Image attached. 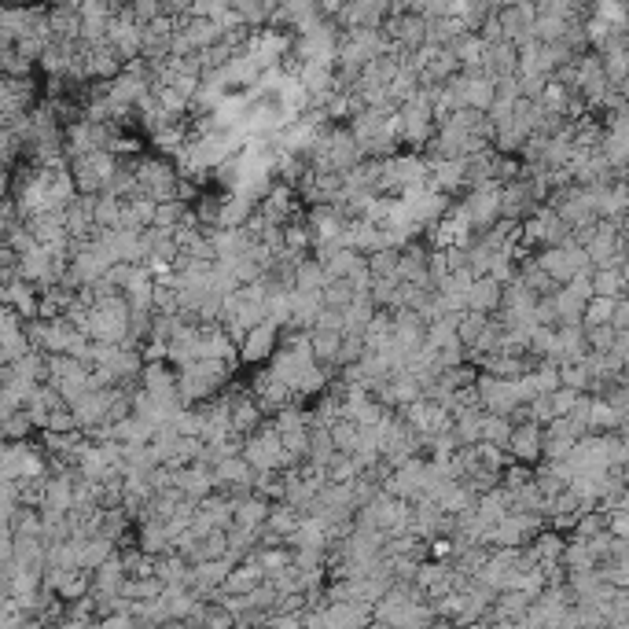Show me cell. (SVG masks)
Returning <instances> with one entry per match:
<instances>
[{
	"label": "cell",
	"instance_id": "6da1fadb",
	"mask_svg": "<svg viewBox=\"0 0 629 629\" xmlns=\"http://www.w3.org/2000/svg\"><path fill=\"white\" fill-rule=\"evenodd\" d=\"M254 398V405L265 412V416H273V412L287 409V405H295V390H291V383L287 379H280L276 372H269V368H262L258 376H254L251 390H247Z\"/></svg>",
	"mask_w": 629,
	"mask_h": 629
},
{
	"label": "cell",
	"instance_id": "7a4b0ae2",
	"mask_svg": "<svg viewBox=\"0 0 629 629\" xmlns=\"http://www.w3.org/2000/svg\"><path fill=\"white\" fill-rule=\"evenodd\" d=\"M276 339H280V324L262 317V321L247 328V335L240 339V361H269V354L276 350Z\"/></svg>",
	"mask_w": 629,
	"mask_h": 629
},
{
	"label": "cell",
	"instance_id": "3957f363",
	"mask_svg": "<svg viewBox=\"0 0 629 629\" xmlns=\"http://www.w3.org/2000/svg\"><path fill=\"white\" fill-rule=\"evenodd\" d=\"M504 449H512V460H523V464L541 460V424H534V420L512 424V435H508Z\"/></svg>",
	"mask_w": 629,
	"mask_h": 629
},
{
	"label": "cell",
	"instance_id": "277c9868",
	"mask_svg": "<svg viewBox=\"0 0 629 629\" xmlns=\"http://www.w3.org/2000/svg\"><path fill=\"white\" fill-rule=\"evenodd\" d=\"M501 295H504V287L497 284L493 276H475L471 287L464 291V302H468V309H479V313H497Z\"/></svg>",
	"mask_w": 629,
	"mask_h": 629
},
{
	"label": "cell",
	"instance_id": "5b68a950",
	"mask_svg": "<svg viewBox=\"0 0 629 629\" xmlns=\"http://www.w3.org/2000/svg\"><path fill=\"white\" fill-rule=\"evenodd\" d=\"M611 309H615V298L607 295H589L582 306V324H607L611 321Z\"/></svg>",
	"mask_w": 629,
	"mask_h": 629
},
{
	"label": "cell",
	"instance_id": "8992f818",
	"mask_svg": "<svg viewBox=\"0 0 629 629\" xmlns=\"http://www.w3.org/2000/svg\"><path fill=\"white\" fill-rule=\"evenodd\" d=\"M122 12H126L133 23L144 26V23H151V19H159L162 8H159V0H126V4H122Z\"/></svg>",
	"mask_w": 629,
	"mask_h": 629
},
{
	"label": "cell",
	"instance_id": "52a82bcc",
	"mask_svg": "<svg viewBox=\"0 0 629 629\" xmlns=\"http://www.w3.org/2000/svg\"><path fill=\"white\" fill-rule=\"evenodd\" d=\"M162 15H170V19H177V15H188L195 8V0H159Z\"/></svg>",
	"mask_w": 629,
	"mask_h": 629
}]
</instances>
